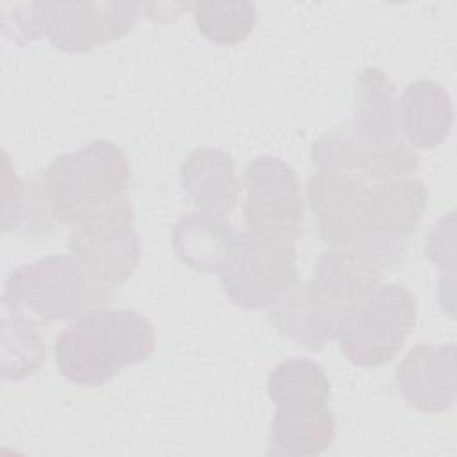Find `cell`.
I'll use <instances>...</instances> for the list:
<instances>
[{
    "mask_svg": "<svg viewBox=\"0 0 457 457\" xmlns=\"http://www.w3.org/2000/svg\"><path fill=\"white\" fill-rule=\"evenodd\" d=\"M311 161L318 170L345 171L362 180L409 177L418 168V155L405 141L373 146L361 145L345 134H327L314 141Z\"/></svg>",
    "mask_w": 457,
    "mask_h": 457,
    "instance_id": "cell-10",
    "label": "cell"
},
{
    "mask_svg": "<svg viewBox=\"0 0 457 457\" xmlns=\"http://www.w3.org/2000/svg\"><path fill=\"white\" fill-rule=\"evenodd\" d=\"M336 439V421L323 407L282 409L277 407L270 427L268 455L311 457L320 455Z\"/></svg>",
    "mask_w": 457,
    "mask_h": 457,
    "instance_id": "cell-15",
    "label": "cell"
},
{
    "mask_svg": "<svg viewBox=\"0 0 457 457\" xmlns=\"http://www.w3.org/2000/svg\"><path fill=\"white\" fill-rule=\"evenodd\" d=\"M220 282L234 305L270 309L298 284L295 245L252 230L234 232Z\"/></svg>",
    "mask_w": 457,
    "mask_h": 457,
    "instance_id": "cell-5",
    "label": "cell"
},
{
    "mask_svg": "<svg viewBox=\"0 0 457 457\" xmlns=\"http://www.w3.org/2000/svg\"><path fill=\"white\" fill-rule=\"evenodd\" d=\"M343 134L355 143L373 146L405 141L395 84L380 68L371 66L361 71L353 87L350 127Z\"/></svg>",
    "mask_w": 457,
    "mask_h": 457,
    "instance_id": "cell-12",
    "label": "cell"
},
{
    "mask_svg": "<svg viewBox=\"0 0 457 457\" xmlns=\"http://www.w3.org/2000/svg\"><path fill=\"white\" fill-rule=\"evenodd\" d=\"M2 230H12L27 218L25 209L29 205L25 184L14 173L7 152H4V173H2Z\"/></svg>",
    "mask_w": 457,
    "mask_h": 457,
    "instance_id": "cell-20",
    "label": "cell"
},
{
    "mask_svg": "<svg viewBox=\"0 0 457 457\" xmlns=\"http://www.w3.org/2000/svg\"><path fill=\"white\" fill-rule=\"evenodd\" d=\"M243 186L248 230L295 245L303 230V202L295 170L278 157L259 155L248 162Z\"/></svg>",
    "mask_w": 457,
    "mask_h": 457,
    "instance_id": "cell-8",
    "label": "cell"
},
{
    "mask_svg": "<svg viewBox=\"0 0 457 457\" xmlns=\"http://www.w3.org/2000/svg\"><path fill=\"white\" fill-rule=\"evenodd\" d=\"M198 30L220 46L243 43L255 25V5L252 2H198L193 5Z\"/></svg>",
    "mask_w": 457,
    "mask_h": 457,
    "instance_id": "cell-19",
    "label": "cell"
},
{
    "mask_svg": "<svg viewBox=\"0 0 457 457\" xmlns=\"http://www.w3.org/2000/svg\"><path fill=\"white\" fill-rule=\"evenodd\" d=\"M234 232L228 220L193 209L180 216L173 227V250L189 268L220 275L225 268Z\"/></svg>",
    "mask_w": 457,
    "mask_h": 457,
    "instance_id": "cell-16",
    "label": "cell"
},
{
    "mask_svg": "<svg viewBox=\"0 0 457 457\" xmlns=\"http://www.w3.org/2000/svg\"><path fill=\"white\" fill-rule=\"evenodd\" d=\"M109 298V286L98 282L73 255L59 253L16 268L4 284L2 309L39 325L77 320Z\"/></svg>",
    "mask_w": 457,
    "mask_h": 457,
    "instance_id": "cell-3",
    "label": "cell"
},
{
    "mask_svg": "<svg viewBox=\"0 0 457 457\" xmlns=\"http://www.w3.org/2000/svg\"><path fill=\"white\" fill-rule=\"evenodd\" d=\"M382 273L384 268L368 257L330 248L320 255L311 280L300 282V291L334 336L337 320L382 284Z\"/></svg>",
    "mask_w": 457,
    "mask_h": 457,
    "instance_id": "cell-9",
    "label": "cell"
},
{
    "mask_svg": "<svg viewBox=\"0 0 457 457\" xmlns=\"http://www.w3.org/2000/svg\"><path fill=\"white\" fill-rule=\"evenodd\" d=\"M180 184L195 211L228 220L239 196L232 155L221 148L200 146L180 166Z\"/></svg>",
    "mask_w": 457,
    "mask_h": 457,
    "instance_id": "cell-13",
    "label": "cell"
},
{
    "mask_svg": "<svg viewBox=\"0 0 457 457\" xmlns=\"http://www.w3.org/2000/svg\"><path fill=\"white\" fill-rule=\"evenodd\" d=\"M139 2H36L32 14L39 37L70 54L91 52L132 30Z\"/></svg>",
    "mask_w": 457,
    "mask_h": 457,
    "instance_id": "cell-7",
    "label": "cell"
},
{
    "mask_svg": "<svg viewBox=\"0 0 457 457\" xmlns=\"http://www.w3.org/2000/svg\"><path fill=\"white\" fill-rule=\"evenodd\" d=\"M268 396L282 409L323 407L330 396V380L316 361L286 359L268 377Z\"/></svg>",
    "mask_w": 457,
    "mask_h": 457,
    "instance_id": "cell-17",
    "label": "cell"
},
{
    "mask_svg": "<svg viewBox=\"0 0 457 457\" xmlns=\"http://www.w3.org/2000/svg\"><path fill=\"white\" fill-rule=\"evenodd\" d=\"M129 184L127 154L107 139H95L54 159L41 175L39 195L52 220L73 227L125 196Z\"/></svg>",
    "mask_w": 457,
    "mask_h": 457,
    "instance_id": "cell-2",
    "label": "cell"
},
{
    "mask_svg": "<svg viewBox=\"0 0 457 457\" xmlns=\"http://www.w3.org/2000/svg\"><path fill=\"white\" fill-rule=\"evenodd\" d=\"M400 130L412 148H436L452 130L453 107L446 87L436 80L411 82L398 98Z\"/></svg>",
    "mask_w": 457,
    "mask_h": 457,
    "instance_id": "cell-14",
    "label": "cell"
},
{
    "mask_svg": "<svg viewBox=\"0 0 457 457\" xmlns=\"http://www.w3.org/2000/svg\"><path fill=\"white\" fill-rule=\"evenodd\" d=\"M155 348L152 321L136 309L96 307L61 330L54 343L62 377L82 387H98L150 359Z\"/></svg>",
    "mask_w": 457,
    "mask_h": 457,
    "instance_id": "cell-1",
    "label": "cell"
},
{
    "mask_svg": "<svg viewBox=\"0 0 457 457\" xmlns=\"http://www.w3.org/2000/svg\"><path fill=\"white\" fill-rule=\"evenodd\" d=\"M45 364V339L37 323L4 309L2 316V378L23 380Z\"/></svg>",
    "mask_w": 457,
    "mask_h": 457,
    "instance_id": "cell-18",
    "label": "cell"
},
{
    "mask_svg": "<svg viewBox=\"0 0 457 457\" xmlns=\"http://www.w3.org/2000/svg\"><path fill=\"white\" fill-rule=\"evenodd\" d=\"M457 348L448 345H416L396 368V384L403 400L420 412L437 414L455 402Z\"/></svg>",
    "mask_w": 457,
    "mask_h": 457,
    "instance_id": "cell-11",
    "label": "cell"
},
{
    "mask_svg": "<svg viewBox=\"0 0 457 457\" xmlns=\"http://www.w3.org/2000/svg\"><path fill=\"white\" fill-rule=\"evenodd\" d=\"M68 248L98 282L109 287L123 284L141 261L129 196H121L100 214L70 227Z\"/></svg>",
    "mask_w": 457,
    "mask_h": 457,
    "instance_id": "cell-6",
    "label": "cell"
},
{
    "mask_svg": "<svg viewBox=\"0 0 457 457\" xmlns=\"http://www.w3.org/2000/svg\"><path fill=\"white\" fill-rule=\"evenodd\" d=\"M416 296L409 287L378 284L337 320L334 339L352 364L377 368L403 348L416 323Z\"/></svg>",
    "mask_w": 457,
    "mask_h": 457,
    "instance_id": "cell-4",
    "label": "cell"
}]
</instances>
